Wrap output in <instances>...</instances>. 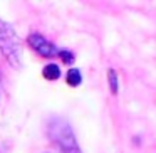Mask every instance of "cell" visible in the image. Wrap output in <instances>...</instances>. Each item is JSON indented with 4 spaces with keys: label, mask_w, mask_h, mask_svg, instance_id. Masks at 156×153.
<instances>
[{
    "label": "cell",
    "mask_w": 156,
    "mask_h": 153,
    "mask_svg": "<svg viewBox=\"0 0 156 153\" xmlns=\"http://www.w3.org/2000/svg\"><path fill=\"white\" fill-rule=\"evenodd\" d=\"M47 133L61 153H82L71 125L64 118H52L49 121Z\"/></svg>",
    "instance_id": "obj_1"
},
{
    "label": "cell",
    "mask_w": 156,
    "mask_h": 153,
    "mask_svg": "<svg viewBox=\"0 0 156 153\" xmlns=\"http://www.w3.org/2000/svg\"><path fill=\"white\" fill-rule=\"evenodd\" d=\"M0 51L14 67H22V47L15 31L7 22L0 20Z\"/></svg>",
    "instance_id": "obj_2"
},
{
    "label": "cell",
    "mask_w": 156,
    "mask_h": 153,
    "mask_svg": "<svg viewBox=\"0 0 156 153\" xmlns=\"http://www.w3.org/2000/svg\"><path fill=\"white\" fill-rule=\"evenodd\" d=\"M27 42H29V46H30V47L34 49V51L37 52L39 56H42V57H52V56L57 54V49H55V46L52 44L51 41H47L44 35H41V34H32V35H29Z\"/></svg>",
    "instance_id": "obj_3"
},
{
    "label": "cell",
    "mask_w": 156,
    "mask_h": 153,
    "mask_svg": "<svg viewBox=\"0 0 156 153\" xmlns=\"http://www.w3.org/2000/svg\"><path fill=\"white\" fill-rule=\"evenodd\" d=\"M42 74H44V78L49 79V81H55V79L61 78V69H59L57 64H47L42 69Z\"/></svg>",
    "instance_id": "obj_4"
},
{
    "label": "cell",
    "mask_w": 156,
    "mask_h": 153,
    "mask_svg": "<svg viewBox=\"0 0 156 153\" xmlns=\"http://www.w3.org/2000/svg\"><path fill=\"white\" fill-rule=\"evenodd\" d=\"M66 81H67L69 86H72V88H77V86L82 82L81 71H79V69H71V71L67 72V76H66Z\"/></svg>",
    "instance_id": "obj_5"
},
{
    "label": "cell",
    "mask_w": 156,
    "mask_h": 153,
    "mask_svg": "<svg viewBox=\"0 0 156 153\" xmlns=\"http://www.w3.org/2000/svg\"><path fill=\"white\" fill-rule=\"evenodd\" d=\"M108 81H109V89H111V93L112 94H118L119 81H118V74H116L114 69H109L108 71Z\"/></svg>",
    "instance_id": "obj_6"
},
{
    "label": "cell",
    "mask_w": 156,
    "mask_h": 153,
    "mask_svg": "<svg viewBox=\"0 0 156 153\" xmlns=\"http://www.w3.org/2000/svg\"><path fill=\"white\" fill-rule=\"evenodd\" d=\"M57 56L62 59V62H66V64H72L74 62V54L69 51H57Z\"/></svg>",
    "instance_id": "obj_7"
}]
</instances>
